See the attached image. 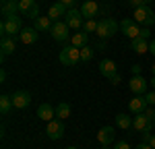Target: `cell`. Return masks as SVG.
Returning <instances> with one entry per match:
<instances>
[{
  "instance_id": "obj_1",
  "label": "cell",
  "mask_w": 155,
  "mask_h": 149,
  "mask_svg": "<svg viewBox=\"0 0 155 149\" xmlns=\"http://www.w3.org/2000/svg\"><path fill=\"white\" fill-rule=\"evenodd\" d=\"M118 29H120L118 21H114V19H104V21H99L95 33H97V37H99L101 41H106V39H110V37L114 35Z\"/></svg>"
},
{
  "instance_id": "obj_2",
  "label": "cell",
  "mask_w": 155,
  "mask_h": 149,
  "mask_svg": "<svg viewBox=\"0 0 155 149\" xmlns=\"http://www.w3.org/2000/svg\"><path fill=\"white\" fill-rule=\"evenodd\" d=\"M132 19L143 27H151V25H155V12L149 6H137L132 12Z\"/></svg>"
},
{
  "instance_id": "obj_3",
  "label": "cell",
  "mask_w": 155,
  "mask_h": 149,
  "mask_svg": "<svg viewBox=\"0 0 155 149\" xmlns=\"http://www.w3.org/2000/svg\"><path fill=\"white\" fill-rule=\"evenodd\" d=\"M0 31H2V35H19L21 31H23V21H21V17L17 15V17H11V19H4L2 25H0Z\"/></svg>"
},
{
  "instance_id": "obj_4",
  "label": "cell",
  "mask_w": 155,
  "mask_h": 149,
  "mask_svg": "<svg viewBox=\"0 0 155 149\" xmlns=\"http://www.w3.org/2000/svg\"><path fill=\"white\" fill-rule=\"evenodd\" d=\"M81 60V48H74V46H62L60 50V62L64 66H74L77 62Z\"/></svg>"
},
{
  "instance_id": "obj_5",
  "label": "cell",
  "mask_w": 155,
  "mask_h": 149,
  "mask_svg": "<svg viewBox=\"0 0 155 149\" xmlns=\"http://www.w3.org/2000/svg\"><path fill=\"white\" fill-rule=\"evenodd\" d=\"M141 29H143V25H139L134 19H124V21H120V31L128 37V39H137V37L141 35Z\"/></svg>"
},
{
  "instance_id": "obj_6",
  "label": "cell",
  "mask_w": 155,
  "mask_h": 149,
  "mask_svg": "<svg viewBox=\"0 0 155 149\" xmlns=\"http://www.w3.org/2000/svg\"><path fill=\"white\" fill-rule=\"evenodd\" d=\"M19 12L27 19L35 21V19H39V4L35 0H21L19 2Z\"/></svg>"
},
{
  "instance_id": "obj_7",
  "label": "cell",
  "mask_w": 155,
  "mask_h": 149,
  "mask_svg": "<svg viewBox=\"0 0 155 149\" xmlns=\"http://www.w3.org/2000/svg\"><path fill=\"white\" fill-rule=\"evenodd\" d=\"M64 17H66V19H64V23L68 25L71 29H83L85 17H83V12L79 11V8H68V12H66Z\"/></svg>"
},
{
  "instance_id": "obj_8",
  "label": "cell",
  "mask_w": 155,
  "mask_h": 149,
  "mask_svg": "<svg viewBox=\"0 0 155 149\" xmlns=\"http://www.w3.org/2000/svg\"><path fill=\"white\" fill-rule=\"evenodd\" d=\"M46 137L52 139V141L62 139L64 137V124H62V120H50L46 124Z\"/></svg>"
},
{
  "instance_id": "obj_9",
  "label": "cell",
  "mask_w": 155,
  "mask_h": 149,
  "mask_svg": "<svg viewBox=\"0 0 155 149\" xmlns=\"http://www.w3.org/2000/svg\"><path fill=\"white\" fill-rule=\"evenodd\" d=\"M68 29H71V27H68L66 23L56 21V23L52 25V29H50V35L54 37V41H60V44H62V41L68 39Z\"/></svg>"
},
{
  "instance_id": "obj_10",
  "label": "cell",
  "mask_w": 155,
  "mask_h": 149,
  "mask_svg": "<svg viewBox=\"0 0 155 149\" xmlns=\"http://www.w3.org/2000/svg\"><path fill=\"white\" fill-rule=\"evenodd\" d=\"M128 87H130V91L134 93V95H145V93H147V87H149V83L145 81V77H141V74H134L130 81H128Z\"/></svg>"
},
{
  "instance_id": "obj_11",
  "label": "cell",
  "mask_w": 155,
  "mask_h": 149,
  "mask_svg": "<svg viewBox=\"0 0 155 149\" xmlns=\"http://www.w3.org/2000/svg\"><path fill=\"white\" fill-rule=\"evenodd\" d=\"M31 104V93L29 91H15L12 93V106L17 108V110H25L27 106Z\"/></svg>"
},
{
  "instance_id": "obj_12",
  "label": "cell",
  "mask_w": 155,
  "mask_h": 149,
  "mask_svg": "<svg viewBox=\"0 0 155 149\" xmlns=\"http://www.w3.org/2000/svg\"><path fill=\"white\" fill-rule=\"evenodd\" d=\"M147 108H149V104H147L145 95H134L128 101V112H132V114H145Z\"/></svg>"
},
{
  "instance_id": "obj_13",
  "label": "cell",
  "mask_w": 155,
  "mask_h": 149,
  "mask_svg": "<svg viewBox=\"0 0 155 149\" xmlns=\"http://www.w3.org/2000/svg\"><path fill=\"white\" fill-rule=\"evenodd\" d=\"M15 50H17V41H15V37L2 35V39H0V54H2V60H4L8 54H12Z\"/></svg>"
},
{
  "instance_id": "obj_14",
  "label": "cell",
  "mask_w": 155,
  "mask_h": 149,
  "mask_svg": "<svg viewBox=\"0 0 155 149\" xmlns=\"http://www.w3.org/2000/svg\"><path fill=\"white\" fill-rule=\"evenodd\" d=\"M114 137H116V128H114V126H101L99 133H97V141H99L101 145H112Z\"/></svg>"
},
{
  "instance_id": "obj_15",
  "label": "cell",
  "mask_w": 155,
  "mask_h": 149,
  "mask_svg": "<svg viewBox=\"0 0 155 149\" xmlns=\"http://www.w3.org/2000/svg\"><path fill=\"white\" fill-rule=\"evenodd\" d=\"M99 73L104 74L106 79H110V77H114V74L118 73V66H116V62L112 60V58H104V60L99 62Z\"/></svg>"
},
{
  "instance_id": "obj_16",
  "label": "cell",
  "mask_w": 155,
  "mask_h": 149,
  "mask_svg": "<svg viewBox=\"0 0 155 149\" xmlns=\"http://www.w3.org/2000/svg\"><path fill=\"white\" fill-rule=\"evenodd\" d=\"M99 11H101V8L97 6L95 0H87V2H83V4H81V12H83L85 19H95V15Z\"/></svg>"
},
{
  "instance_id": "obj_17",
  "label": "cell",
  "mask_w": 155,
  "mask_h": 149,
  "mask_svg": "<svg viewBox=\"0 0 155 149\" xmlns=\"http://www.w3.org/2000/svg\"><path fill=\"white\" fill-rule=\"evenodd\" d=\"M66 12H68V8H66L62 2H54V4L48 8V17L54 21V23H56V21H60V19H62V15H66Z\"/></svg>"
},
{
  "instance_id": "obj_18",
  "label": "cell",
  "mask_w": 155,
  "mask_h": 149,
  "mask_svg": "<svg viewBox=\"0 0 155 149\" xmlns=\"http://www.w3.org/2000/svg\"><path fill=\"white\" fill-rule=\"evenodd\" d=\"M37 35H39V31H37L35 27H23V31L19 33L21 41H23V44H27V46L35 44V41H37Z\"/></svg>"
},
{
  "instance_id": "obj_19",
  "label": "cell",
  "mask_w": 155,
  "mask_h": 149,
  "mask_svg": "<svg viewBox=\"0 0 155 149\" xmlns=\"http://www.w3.org/2000/svg\"><path fill=\"white\" fill-rule=\"evenodd\" d=\"M54 116H56V108H52L50 104H41V106L37 108V118L44 120V122L54 120Z\"/></svg>"
},
{
  "instance_id": "obj_20",
  "label": "cell",
  "mask_w": 155,
  "mask_h": 149,
  "mask_svg": "<svg viewBox=\"0 0 155 149\" xmlns=\"http://www.w3.org/2000/svg\"><path fill=\"white\" fill-rule=\"evenodd\" d=\"M132 128H134V131H141V133H143V131H151V128H153V122H151L145 114H137V118L132 120Z\"/></svg>"
},
{
  "instance_id": "obj_21",
  "label": "cell",
  "mask_w": 155,
  "mask_h": 149,
  "mask_svg": "<svg viewBox=\"0 0 155 149\" xmlns=\"http://www.w3.org/2000/svg\"><path fill=\"white\" fill-rule=\"evenodd\" d=\"M130 50L134 52V54H147V52H149V41L143 39V37L130 39Z\"/></svg>"
},
{
  "instance_id": "obj_22",
  "label": "cell",
  "mask_w": 155,
  "mask_h": 149,
  "mask_svg": "<svg viewBox=\"0 0 155 149\" xmlns=\"http://www.w3.org/2000/svg\"><path fill=\"white\" fill-rule=\"evenodd\" d=\"M71 44L74 48H85V46H89V33H87V31H77V33L72 35Z\"/></svg>"
},
{
  "instance_id": "obj_23",
  "label": "cell",
  "mask_w": 155,
  "mask_h": 149,
  "mask_svg": "<svg viewBox=\"0 0 155 149\" xmlns=\"http://www.w3.org/2000/svg\"><path fill=\"white\" fill-rule=\"evenodd\" d=\"M17 12H19V2H6L4 6H2V19H11V17H17Z\"/></svg>"
},
{
  "instance_id": "obj_24",
  "label": "cell",
  "mask_w": 155,
  "mask_h": 149,
  "mask_svg": "<svg viewBox=\"0 0 155 149\" xmlns=\"http://www.w3.org/2000/svg\"><path fill=\"white\" fill-rule=\"evenodd\" d=\"M52 25H54V21H52L50 17H39V19L33 21V27H35L37 31H50Z\"/></svg>"
},
{
  "instance_id": "obj_25",
  "label": "cell",
  "mask_w": 155,
  "mask_h": 149,
  "mask_svg": "<svg viewBox=\"0 0 155 149\" xmlns=\"http://www.w3.org/2000/svg\"><path fill=\"white\" fill-rule=\"evenodd\" d=\"M68 116H71V104L60 101L58 106H56V118H58V120H64V118H68Z\"/></svg>"
},
{
  "instance_id": "obj_26",
  "label": "cell",
  "mask_w": 155,
  "mask_h": 149,
  "mask_svg": "<svg viewBox=\"0 0 155 149\" xmlns=\"http://www.w3.org/2000/svg\"><path fill=\"white\" fill-rule=\"evenodd\" d=\"M11 108H15V106H12V95L2 93V95H0V112H2V114H6Z\"/></svg>"
},
{
  "instance_id": "obj_27",
  "label": "cell",
  "mask_w": 155,
  "mask_h": 149,
  "mask_svg": "<svg viewBox=\"0 0 155 149\" xmlns=\"http://www.w3.org/2000/svg\"><path fill=\"white\" fill-rule=\"evenodd\" d=\"M116 126H118V128H124V131H126L128 126H132V120L128 118V114L120 112L118 116H116Z\"/></svg>"
},
{
  "instance_id": "obj_28",
  "label": "cell",
  "mask_w": 155,
  "mask_h": 149,
  "mask_svg": "<svg viewBox=\"0 0 155 149\" xmlns=\"http://www.w3.org/2000/svg\"><path fill=\"white\" fill-rule=\"evenodd\" d=\"M93 54H95V50L91 48V46H85V48H81V62H89L91 58H93Z\"/></svg>"
},
{
  "instance_id": "obj_29",
  "label": "cell",
  "mask_w": 155,
  "mask_h": 149,
  "mask_svg": "<svg viewBox=\"0 0 155 149\" xmlns=\"http://www.w3.org/2000/svg\"><path fill=\"white\" fill-rule=\"evenodd\" d=\"M97 21L95 19H87V21H85V25H83V31H87V33H95L97 31Z\"/></svg>"
},
{
  "instance_id": "obj_30",
  "label": "cell",
  "mask_w": 155,
  "mask_h": 149,
  "mask_svg": "<svg viewBox=\"0 0 155 149\" xmlns=\"http://www.w3.org/2000/svg\"><path fill=\"white\" fill-rule=\"evenodd\" d=\"M126 2H128V6L137 8V6H149L153 0H126Z\"/></svg>"
},
{
  "instance_id": "obj_31",
  "label": "cell",
  "mask_w": 155,
  "mask_h": 149,
  "mask_svg": "<svg viewBox=\"0 0 155 149\" xmlns=\"http://www.w3.org/2000/svg\"><path fill=\"white\" fill-rule=\"evenodd\" d=\"M145 99H147L149 106H155V91H147L145 93Z\"/></svg>"
},
{
  "instance_id": "obj_32",
  "label": "cell",
  "mask_w": 155,
  "mask_h": 149,
  "mask_svg": "<svg viewBox=\"0 0 155 149\" xmlns=\"http://www.w3.org/2000/svg\"><path fill=\"white\" fill-rule=\"evenodd\" d=\"M114 149H130V143L128 141H116L114 143Z\"/></svg>"
},
{
  "instance_id": "obj_33",
  "label": "cell",
  "mask_w": 155,
  "mask_h": 149,
  "mask_svg": "<svg viewBox=\"0 0 155 149\" xmlns=\"http://www.w3.org/2000/svg\"><path fill=\"white\" fill-rule=\"evenodd\" d=\"M139 37L149 39V37H151V27H143V29H141V35H139Z\"/></svg>"
},
{
  "instance_id": "obj_34",
  "label": "cell",
  "mask_w": 155,
  "mask_h": 149,
  "mask_svg": "<svg viewBox=\"0 0 155 149\" xmlns=\"http://www.w3.org/2000/svg\"><path fill=\"white\" fill-rule=\"evenodd\" d=\"M58 2H62L66 8H77V0H58Z\"/></svg>"
},
{
  "instance_id": "obj_35",
  "label": "cell",
  "mask_w": 155,
  "mask_h": 149,
  "mask_svg": "<svg viewBox=\"0 0 155 149\" xmlns=\"http://www.w3.org/2000/svg\"><path fill=\"white\" fill-rule=\"evenodd\" d=\"M145 116L153 122V120H155V108H147V110H145Z\"/></svg>"
},
{
  "instance_id": "obj_36",
  "label": "cell",
  "mask_w": 155,
  "mask_h": 149,
  "mask_svg": "<svg viewBox=\"0 0 155 149\" xmlns=\"http://www.w3.org/2000/svg\"><path fill=\"white\" fill-rule=\"evenodd\" d=\"M151 131H143V143H149V141H151Z\"/></svg>"
},
{
  "instance_id": "obj_37",
  "label": "cell",
  "mask_w": 155,
  "mask_h": 149,
  "mask_svg": "<svg viewBox=\"0 0 155 149\" xmlns=\"http://www.w3.org/2000/svg\"><path fill=\"white\" fill-rule=\"evenodd\" d=\"M110 81H112V85H118V83H120V74L116 73L114 77H110Z\"/></svg>"
},
{
  "instance_id": "obj_38",
  "label": "cell",
  "mask_w": 155,
  "mask_h": 149,
  "mask_svg": "<svg viewBox=\"0 0 155 149\" xmlns=\"http://www.w3.org/2000/svg\"><path fill=\"white\" fill-rule=\"evenodd\" d=\"M134 149H153V147H151L149 143H139V145H137Z\"/></svg>"
},
{
  "instance_id": "obj_39",
  "label": "cell",
  "mask_w": 155,
  "mask_h": 149,
  "mask_svg": "<svg viewBox=\"0 0 155 149\" xmlns=\"http://www.w3.org/2000/svg\"><path fill=\"white\" fill-rule=\"evenodd\" d=\"M149 52L155 56V39H153V41H149Z\"/></svg>"
},
{
  "instance_id": "obj_40",
  "label": "cell",
  "mask_w": 155,
  "mask_h": 149,
  "mask_svg": "<svg viewBox=\"0 0 155 149\" xmlns=\"http://www.w3.org/2000/svg\"><path fill=\"white\" fill-rule=\"evenodd\" d=\"M132 73L139 74V73H141V66H139V64H134V66H132Z\"/></svg>"
},
{
  "instance_id": "obj_41",
  "label": "cell",
  "mask_w": 155,
  "mask_h": 149,
  "mask_svg": "<svg viewBox=\"0 0 155 149\" xmlns=\"http://www.w3.org/2000/svg\"><path fill=\"white\" fill-rule=\"evenodd\" d=\"M149 145H151V147L155 149V137H151V141H149Z\"/></svg>"
},
{
  "instance_id": "obj_42",
  "label": "cell",
  "mask_w": 155,
  "mask_h": 149,
  "mask_svg": "<svg viewBox=\"0 0 155 149\" xmlns=\"http://www.w3.org/2000/svg\"><path fill=\"white\" fill-rule=\"evenodd\" d=\"M151 85H153V89H155V74L151 77Z\"/></svg>"
},
{
  "instance_id": "obj_43",
  "label": "cell",
  "mask_w": 155,
  "mask_h": 149,
  "mask_svg": "<svg viewBox=\"0 0 155 149\" xmlns=\"http://www.w3.org/2000/svg\"><path fill=\"white\" fill-rule=\"evenodd\" d=\"M151 73H153V74H155V62H153V66H151Z\"/></svg>"
},
{
  "instance_id": "obj_44",
  "label": "cell",
  "mask_w": 155,
  "mask_h": 149,
  "mask_svg": "<svg viewBox=\"0 0 155 149\" xmlns=\"http://www.w3.org/2000/svg\"><path fill=\"white\" fill-rule=\"evenodd\" d=\"M101 149H110V145H101Z\"/></svg>"
},
{
  "instance_id": "obj_45",
  "label": "cell",
  "mask_w": 155,
  "mask_h": 149,
  "mask_svg": "<svg viewBox=\"0 0 155 149\" xmlns=\"http://www.w3.org/2000/svg\"><path fill=\"white\" fill-rule=\"evenodd\" d=\"M66 149H79V147H72V145H71V147H66Z\"/></svg>"
},
{
  "instance_id": "obj_46",
  "label": "cell",
  "mask_w": 155,
  "mask_h": 149,
  "mask_svg": "<svg viewBox=\"0 0 155 149\" xmlns=\"http://www.w3.org/2000/svg\"><path fill=\"white\" fill-rule=\"evenodd\" d=\"M12 2H21V0H12Z\"/></svg>"
},
{
  "instance_id": "obj_47",
  "label": "cell",
  "mask_w": 155,
  "mask_h": 149,
  "mask_svg": "<svg viewBox=\"0 0 155 149\" xmlns=\"http://www.w3.org/2000/svg\"><path fill=\"white\" fill-rule=\"evenodd\" d=\"M153 128H155V120H153Z\"/></svg>"
},
{
  "instance_id": "obj_48",
  "label": "cell",
  "mask_w": 155,
  "mask_h": 149,
  "mask_svg": "<svg viewBox=\"0 0 155 149\" xmlns=\"http://www.w3.org/2000/svg\"><path fill=\"white\" fill-rule=\"evenodd\" d=\"M35 2H37V0H35Z\"/></svg>"
},
{
  "instance_id": "obj_49",
  "label": "cell",
  "mask_w": 155,
  "mask_h": 149,
  "mask_svg": "<svg viewBox=\"0 0 155 149\" xmlns=\"http://www.w3.org/2000/svg\"><path fill=\"white\" fill-rule=\"evenodd\" d=\"M95 2H97V0H95Z\"/></svg>"
}]
</instances>
